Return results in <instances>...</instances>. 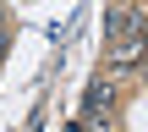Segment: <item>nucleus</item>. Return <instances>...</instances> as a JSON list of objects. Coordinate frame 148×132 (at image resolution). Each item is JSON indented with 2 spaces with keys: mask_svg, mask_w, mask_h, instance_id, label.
Segmentation results:
<instances>
[]
</instances>
